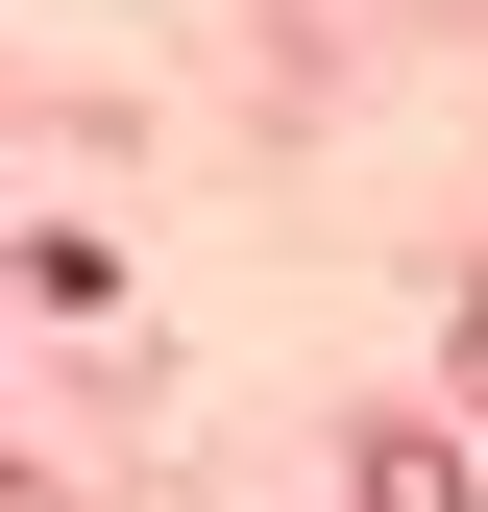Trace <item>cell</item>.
Instances as JSON below:
<instances>
[{
	"mask_svg": "<svg viewBox=\"0 0 488 512\" xmlns=\"http://www.w3.org/2000/svg\"><path fill=\"white\" fill-rule=\"evenodd\" d=\"M366 512H488V488H464V439H415V415H391V439H366Z\"/></svg>",
	"mask_w": 488,
	"mask_h": 512,
	"instance_id": "obj_1",
	"label": "cell"
},
{
	"mask_svg": "<svg viewBox=\"0 0 488 512\" xmlns=\"http://www.w3.org/2000/svg\"><path fill=\"white\" fill-rule=\"evenodd\" d=\"M464 391H488V293H464Z\"/></svg>",
	"mask_w": 488,
	"mask_h": 512,
	"instance_id": "obj_2",
	"label": "cell"
}]
</instances>
